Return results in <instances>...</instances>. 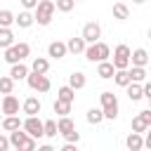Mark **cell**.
<instances>
[{
  "mask_svg": "<svg viewBox=\"0 0 151 151\" xmlns=\"http://www.w3.org/2000/svg\"><path fill=\"white\" fill-rule=\"evenodd\" d=\"M85 59L87 61H92V64H101V61H109V57H111V47L106 45V42H92V45H87L85 47Z\"/></svg>",
  "mask_w": 151,
  "mask_h": 151,
  "instance_id": "6da1fadb",
  "label": "cell"
},
{
  "mask_svg": "<svg viewBox=\"0 0 151 151\" xmlns=\"http://www.w3.org/2000/svg\"><path fill=\"white\" fill-rule=\"evenodd\" d=\"M99 99H101V113H104V118L106 120H116L118 118V113H120V106H118V97L113 94V92H101L99 94Z\"/></svg>",
  "mask_w": 151,
  "mask_h": 151,
  "instance_id": "7a4b0ae2",
  "label": "cell"
},
{
  "mask_svg": "<svg viewBox=\"0 0 151 151\" xmlns=\"http://www.w3.org/2000/svg\"><path fill=\"white\" fill-rule=\"evenodd\" d=\"M52 17H54V2L52 0H40L35 5V12H33V21L38 26H50L52 24Z\"/></svg>",
  "mask_w": 151,
  "mask_h": 151,
  "instance_id": "3957f363",
  "label": "cell"
},
{
  "mask_svg": "<svg viewBox=\"0 0 151 151\" xmlns=\"http://www.w3.org/2000/svg\"><path fill=\"white\" fill-rule=\"evenodd\" d=\"M28 54H31V45H28V42H14L12 47H7V50H5V61L12 66V64L24 61Z\"/></svg>",
  "mask_w": 151,
  "mask_h": 151,
  "instance_id": "277c9868",
  "label": "cell"
},
{
  "mask_svg": "<svg viewBox=\"0 0 151 151\" xmlns=\"http://www.w3.org/2000/svg\"><path fill=\"white\" fill-rule=\"evenodd\" d=\"M113 68L116 71H123V68H130V47L125 42H120L116 50H113V59H111Z\"/></svg>",
  "mask_w": 151,
  "mask_h": 151,
  "instance_id": "5b68a950",
  "label": "cell"
},
{
  "mask_svg": "<svg viewBox=\"0 0 151 151\" xmlns=\"http://www.w3.org/2000/svg\"><path fill=\"white\" fill-rule=\"evenodd\" d=\"M21 130L31 137V139H40L42 137V120L38 116H26V120L21 123Z\"/></svg>",
  "mask_w": 151,
  "mask_h": 151,
  "instance_id": "8992f818",
  "label": "cell"
},
{
  "mask_svg": "<svg viewBox=\"0 0 151 151\" xmlns=\"http://www.w3.org/2000/svg\"><path fill=\"white\" fill-rule=\"evenodd\" d=\"M80 38L85 40V45L99 42V38H101V26H99L97 21H87V24L83 26V33H80Z\"/></svg>",
  "mask_w": 151,
  "mask_h": 151,
  "instance_id": "52a82bcc",
  "label": "cell"
},
{
  "mask_svg": "<svg viewBox=\"0 0 151 151\" xmlns=\"http://www.w3.org/2000/svg\"><path fill=\"white\" fill-rule=\"evenodd\" d=\"M26 83H28V87L33 92H50V87H52L50 78L47 76H38V73H28L26 76Z\"/></svg>",
  "mask_w": 151,
  "mask_h": 151,
  "instance_id": "ba28073f",
  "label": "cell"
},
{
  "mask_svg": "<svg viewBox=\"0 0 151 151\" xmlns=\"http://www.w3.org/2000/svg\"><path fill=\"white\" fill-rule=\"evenodd\" d=\"M0 106H2V113L5 116H19V109H21V104H19V99L14 94H5Z\"/></svg>",
  "mask_w": 151,
  "mask_h": 151,
  "instance_id": "9c48e42d",
  "label": "cell"
},
{
  "mask_svg": "<svg viewBox=\"0 0 151 151\" xmlns=\"http://www.w3.org/2000/svg\"><path fill=\"white\" fill-rule=\"evenodd\" d=\"M130 64H132V66H139V68H146V64H149V52H146L144 47L130 50Z\"/></svg>",
  "mask_w": 151,
  "mask_h": 151,
  "instance_id": "30bf717a",
  "label": "cell"
},
{
  "mask_svg": "<svg viewBox=\"0 0 151 151\" xmlns=\"http://www.w3.org/2000/svg\"><path fill=\"white\" fill-rule=\"evenodd\" d=\"M40 109H42V104H40L38 97H26V99L21 101V111H24L26 116H38Z\"/></svg>",
  "mask_w": 151,
  "mask_h": 151,
  "instance_id": "8fae6325",
  "label": "cell"
},
{
  "mask_svg": "<svg viewBox=\"0 0 151 151\" xmlns=\"http://www.w3.org/2000/svg\"><path fill=\"white\" fill-rule=\"evenodd\" d=\"M47 57H52V59H64V57H66V42H61V40L50 42V45H47Z\"/></svg>",
  "mask_w": 151,
  "mask_h": 151,
  "instance_id": "7c38bea8",
  "label": "cell"
},
{
  "mask_svg": "<svg viewBox=\"0 0 151 151\" xmlns=\"http://www.w3.org/2000/svg\"><path fill=\"white\" fill-rule=\"evenodd\" d=\"M31 71H28V66L24 64V61H19V64H12V68H9V78L17 83V80H26V76H28Z\"/></svg>",
  "mask_w": 151,
  "mask_h": 151,
  "instance_id": "4fadbf2b",
  "label": "cell"
},
{
  "mask_svg": "<svg viewBox=\"0 0 151 151\" xmlns=\"http://www.w3.org/2000/svg\"><path fill=\"white\" fill-rule=\"evenodd\" d=\"M47 68H50V61L45 59V57H33V61H31V73H38V76H45L47 73Z\"/></svg>",
  "mask_w": 151,
  "mask_h": 151,
  "instance_id": "5bb4252c",
  "label": "cell"
},
{
  "mask_svg": "<svg viewBox=\"0 0 151 151\" xmlns=\"http://www.w3.org/2000/svg\"><path fill=\"white\" fill-rule=\"evenodd\" d=\"M85 85H87V78H85L83 71H73V73L68 76V87H71V90H83Z\"/></svg>",
  "mask_w": 151,
  "mask_h": 151,
  "instance_id": "9a60e30c",
  "label": "cell"
},
{
  "mask_svg": "<svg viewBox=\"0 0 151 151\" xmlns=\"http://www.w3.org/2000/svg\"><path fill=\"white\" fill-rule=\"evenodd\" d=\"M125 146L130 151H142L144 149V134H137V132H130L127 139H125Z\"/></svg>",
  "mask_w": 151,
  "mask_h": 151,
  "instance_id": "2e32d148",
  "label": "cell"
},
{
  "mask_svg": "<svg viewBox=\"0 0 151 151\" xmlns=\"http://www.w3.org/2000/svg\"><path fill=\"white\" fill-rule=\"evenodd\" d=\"M14 24L19 26V28H28V26H33L35 21H33V12H19V14H14Z\"/></svg>",
  "mask_w": 151,
  "mask_h": 151,
  "instance_id": "e0dca14e",
  "label": "cell"
},
{
  "mask_svg": "<svg viewBox=\"0 0 151 151\" xmlns=\"http://www.w3.org/2000/svg\"><path fill=\"white\" fill-rule=\"evenodd\" d=\"M85 47L87 45L83 38H68V42H66V52H71V54H83Z\"/></svg>",
  "mask_w": 151,
  "mask_h": 151,
  "instance_id": "ac0fdd59",
  "label": "cell"
},
{
  "mask_svg": "<svg viewBox=\"0 0 151 151\" xmlns=\"http://www.w3.org/2000/svg\"><path fill=\"white\" fill-rule=\"evenodd\" d=\"M57 99H59V101H66V104H73V101H76V90H71L68 85H61V87L57 90Z\"/></svg>",
  "mask_w": 151,
  "mask_h": 151,
  "instance_id": "d6986e66",
  "label": "cell"
},
{
  "mask_svg": "<svg viewBox=\"0 0 151 151\" xmlns=\"http://www.w3.org/2000/svg\"><path fill=\"white\" fill-rule=\"evenodd\" d=\"M0 127L5 132H14V130H21V120H19V116H5Z\"/></svg>",
  "mask_w": 151,
  "mask_h": 151,
  "instance_id": "ffe728a7",
  "label": "cell"
},
{
  "mask_svg": "<svg viewBox=\"0 0 151 151\" xmlns=\"http://www.w3.org/2000/svg\"><path fill=\"white\" fill-rule=\"evenodd\" d=\"M73 130H76V123H73L68 116H64V118H59V120H57V132H59L61 137H64V134H68V132H73Z\"/></svg>",
  "mask_w": 151,
  "mask_h": 151,
  "instance_id": "44dd1931",
  "label": "cell"
},
{
  "mask_svg": "<svg viewBox=\"0 0 151 151\" xmlns=\"http://www.w3.org/2000/svg\"><path fill=\"white\" fill-rule=\"evenodd\" d=\"M113 73H116V68H113L111 61H101V64H97V76H99V78L109 80V78H113Z\"/></svg>",
  "mask_w": 151,
  "mask_h": 151,
  "instance_id": "7402d4cb",
  "label": "cell"
},
{
  "mask_svg": "<svg viewBox=\"0 0 151 151\" xmlns=\"http://www.w3.org/2000/svg\"><path fill=\"white\" fill-rule=\"evenodd\" d=\"M113 19H118V21L130 19V7H127L125 2H116V5H113Z\"/></svg>",
  "mask_w": 151,
  "mask_h": 151,
  "instance_id": "603a6c76",
  "label": "cell"
},
{
  "mask_svg": "<svg viewBox=\"0 0 151 151\" xmlns=\"http://www.w3.org/2000/svg\"><path fill=\"white\" fill-rule=\"evenodd\" d=\"M127 73H130V83H146V68H139V66H132V68H127Z\"/></svg>",
  "mask_w": 151,
  "mask_h": 151,
  "instance_id": "cb8c5ba5",
  "label": "cell"
},
{
  "mask_svg": "<svg viewBox=\"0 0 151 151\" xmlns=\"http://www.w3.org/2000/svg\"><path fill=\"white\" fill-rule=\"evenodd\" d=\"M12 45H14V33H12V28H0V47L7 50V47H12Z\"/></svg>",
  "mask_w": 151,
  "mask_h": 151,
  "instance_id": "d4e9b609",
  "label": "cell"
},
{
  "mask_svg": "<svg viewBox=\"0 0 151 151\" xmlns=\"http://www.w3.org/2000/svg\"><path fill=\"white\" fill-rule=\"evenodd\" d=\"M113 80H116L118 87H127V85H130V73H127V68L116 71V73H113Z\"/></svg>",
  "mask_w": 151,
  "mask_h": 151,
  "instance_id": "484cf974",
  "label": "cell"
},
{
  "mask_svg": "<svg viewBox=\"0 0 151 151\" xmlns=\"http://www.w3.org/2000/svg\"><path fill=\"white\" fill-rule=\"evenodd\" d=\"M125 90H127L130 101H139V99H142V85H139V83H130Z\"/></svg>",
  "mask_w": 151,
  "mask_h": 151,
  "instance_id": "4316f807",
  "label": "cell"
},
{
  "mask_svg": "<svg viewBox=\"0 0 151 151\" xmlns=\"http://www.w3.org/2000/svg\"><path fill=\"white\" fill-rule=\"evenodd\" d=\"M85 118H87V123H90V125H99V123L104 120V113H101V109H94V106H92V109L87 111V116H85Z\"/></svg>",
  "mask_w": 151,
  "mask_h": 151,
  "instance_id": "83f0119b",
  "label": "cell"
},
{
  "mask_svg": "<svg viewBox=\"0 0 151 151\" xmlns=\"http://www.w3.org/2000/svg\"><path fill=\"white\" fill-rule=\"evenodd\" d=\"M59 132H57V120H45L42 123V137H57Z\"/></svg>",
  "mask_w": 151,
  "mask_h": 151,
  "instance_id": "f1b7e54d",
  "label": "cell"
},
{
  "mask_svg": "<svg viewBox=\"0 0 151 151\" xmlns=\"http://www.w3.org/2000/svg\"><path fill=\"white\" fill-rule=\"evenodd\" d=\"M14 90V80L9 76H0V94H12Z\"/></svg>",
  "mask_w": 151,
  "mask_h": 151,
  "instance_id": "f546056e",
  "label": "cell"
},
{
  "mask_svg": "<svg viewBox=\"0 0 151 151\" xmlns=\"http://www.w3.org/2000/svg\"><path fill=\"white\" fill-rule=\"evenodd\" d=\"M12 24H14V12L0 9V28H9Z\"/></svg>",
  "mask_w": 151,
  "mask_h": 151,
  "instance_id": "4dcf8cb0",
  "label": "cell"
},
{
  "mask_svg": "<svg viewBox=\"0 0 151 151\" xmlns=\"http://www.w3.org/2000/svg\"><path fill=\"white\" fill-rule=\"evenodd\" d=\"M52 109H54V113H57L59 118H64V116H68V113H71V104H66V101H59V99L54 101V106H52Z\"/></svg>",
  "mask_w": 151,
  "mask_h": 151,
  "instance_id": "1f68e13d",
  "label": "cell"
},
{
  "mask_svg": "<svg viewBox=\"0 0 151 151\" xmlns=\"http://www.w3.org/2000/svg\"><path fill=\"white\" fill-rule=\"evenodd\" d=\"M14 149H17V151H35V149H38V144H35V139L26 137V139H24V142H19Z\"/></svg>",
  "mask_w": 151,
  "mask_h": 151,
  "instance_id": "d6a6232c",
  "label": "cell"
},
{
  "mask_svg": "<svg viewBox=\"0 0 151 151\" xmlns=\"http://www.w3.org/2000/svg\"><path fill=\"white\" fill-rule=\"evenodd\" d=\"M146 130H149V125H146L144 120H139V118L134 116V118H132V132H137V134H144Z\"/></svg>",
  "mask_w": 151,
  "mask_h": 151,
  "instance_id": "836d02e7",
  "label": "cell"
},
{
  "mask_svg": "<svg viewBox=\"0 0 151 151\" xmlns=\"http://www.w3.org/2000/svg\"><path fill=\"white\" fill-rule=\"evenodd\" d=\"M73 7H76L73 0H57L54 2V9H59V12H71Z\"/></svg>",
  "mask_w": 151,
  "mask_h": 151,
  "instance_id": "e575fe53",
  "label": "cell"
},
{
  "mask_svg": "<svg viewBox=\"0 0 151 151\" xmlns=\"http://www.w3.org/2000/svg\"><path fill=\"white\" fill-rule=\"evenodd\" d=\"M137 118H139V120H144V123H146V125L151 127V111H149V109H144V111H139V116H137Z\"/></svg>",
  "mask_w": 151,
  "mask_h": 151,
  "instance_id": "d590c367",
  "label": "cell"
},
{
  "mask_svg": "<svg viewBox=\"0 0 151 151\" xmlns=\"http://www.w3.org/2000/svg\"><path fill=\"white\" fill-rule=\"evenodd\" d=\"M21 2V7L26 9V12H31V9H35V5H38V0H19Z\"/></svg>",
  "mask_w": 151,
  "mask_h": 151,
  "instance_id": "8d00e7d4",
  "label": "cell"
},
{
  "mask_svg": "<svg viewBox=\"0 0 151 151\" xmlns=\"http://www.w3.org/2000/svg\"><path fill=\"white\" fill-rule=\"evenodd\" d=\"M0 151H9V139H7V134H0Z\"/></svg>",
  "mask_w": 151,
  "mask_h": 151,
  "instance_id": "74e56055",
  "label": "cell"
},
{
  "mask_svg": "<svg viewBox=\"0 0 151 151\" xmlns=\"http://www.w3.org/2000/svg\"><path fill=\"white\" fill-rule=\"evenodd\" d=\"M59 151H78V144H64Z\"/></svg>",
  "mask_w": 151,
  "mask_h": 151,
  "instance_id": "f35d334b",
  "label": "cell"
},
{
  "mask_svg": "<svg viewBox=\"0 0 151 151\" xmlns=\"http://www.w3.org/2000/svg\"><path fill=\"white\" fill-rule=\"evenodd\" d=\"M35 151H57V149H54L52 144H42V146H38Z\"/></svg>",
  "mask_w": 151,
  "mask_h": 151,
  "instance_id": "ab89813d",
  "label": "cell"
},
{
  "mask_svg": "<svg viewBox=\"0 0 151 151\" xmlns=\"http://www.w3.org/2000/svg\"><path fill=\"white\" fill-rule=\"evenodd\" d=\"M132 2H134V5H144L146 0H132Z\"/></svg>",
  "mask_w": 151,
  "mask_h": 151,
  "instance_id": "60d3db41",
  "label": "cell"
},
{
  "mask_svg": "<svg viewBox=\"0 0 151 151\" xmlns=\"http://www.w3.org/2000/svg\"><path fill=\"white\" fill-rule=\"evenodd\" d=\"M0 125H2V116H0Z\"/></svg>",
  "mask_w": 151,
  "mask_h": 151,
  "instance_id": "b9f144b4",
  "label": "cell"
},
{
  "mask_svg": "<svg viewBox=\"0 0 151 151\" xmlns=\"http://www.w3.org/2000/svg\"><path fill=\"white\" fill-rule=\"evenodd\" d=\"M73 2H83V0H73Z\"/></svg>",
  "mask_w": 151,
  "mask_h": 151,
  "instance_id": "7bdbcfd3",
  "label": "cell"
}]
</instances>
